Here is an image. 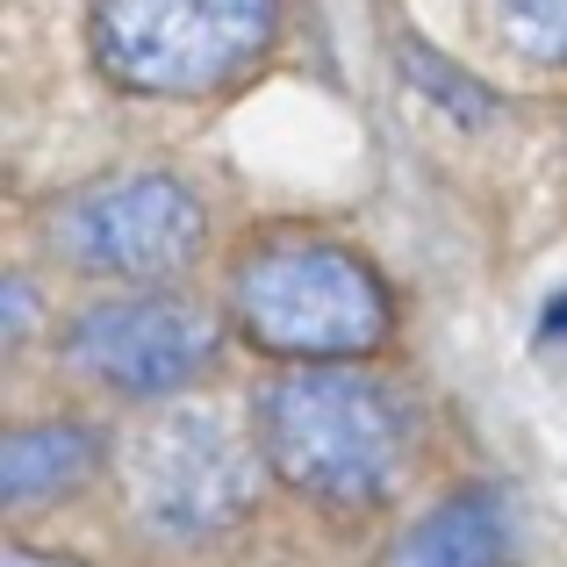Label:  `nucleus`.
Returning <instances> with one entry per match:
<instances>
[{
    "mask_svg": "<svg viewBox=\"0 0 567 567\" xmlns=\"http://www.w3.org/2000/svg\"><path fill=\"white\" fill-rule=\"evenodd\" d=\"M259 460L331 511H374L410 467V416L360 367H288L259 388Z\"/></svg>",
    "mask_w": 567,
    "mask_h": 567,
    "instance_id": "nucleus-1",
    "label": "nucleus"
},
{
    "mask_svg": "<svg viewBox=\"0 0 567 567\" xmlns=\"http://www.w3.org/2000/svg\"><path fill=\"white\" fill-rule=\"evenodd\" d=\"M230 317L288 367H352L388 338V295L367 259L317 237H274L230 274Z\"/></svg>",
    "mask_w": 567,
    "mask_h": 567,
    "instance_id": "nucleus-2",
    "label": "nucleus"
},
{
    "mask_svg": "<svg viewBox=\"0 0 567 567\" xmlns=\"http://www.w3.org/2000/svg\"><path fill=\"white\" fill-rule=\"evenodd\" d=\"M280 0H94V58L130 94H216L266 51Z\"/></svg>",
    "mask_w": 567,
    "mask_h": 567,
    "instance_id": "nucleus-3",
    "label": "nucleus"
},
{
    "mask_svg": "<svg viewBox=\"0 0 567 567\" xmlns=\"http://www.w3.org/2000/svg\"><path fill=\"white\" fill-rule=\"evenodd\" d=\"M115 474H123L130 511L152 532H181V539L245 517L251 482H259L245 439L223 416L181 410V402H152V416L130 424V439L115 445Z\"/></svg>",
    "mask_w": 567,
    "mask_h": 567,
    "instance_id": "nucleus-4",
    "label": "nucleus"
},
{
    "mask_svg": "<svg viewBox=\"0 0 567 567\" xmlns=\"http://www.w3.org/2000/svg\"><path fill=\"white\" fill-rule=\"evenodd\" d=\"M202 245L208 216L173 173H109L51 208V251L101 280H173Z\"/></svg>",
    "mask_w": 567,
    "mask_h": 567,
    "instance_id": "nucleus-5",
    "label": "nucleus"
},
{
    "mask_svg": "<svg viewBox=\"0 0 567 567\" xmlns=\"http://www.w3.org/2000/svg\"><path fill=\"white\" fill-rule=\"evenodd\" d=\"M223 331L202 302L158 288V295H101L72 317L65 331V367L94 381L101 395L123 402H173L194 388L216 360Z\"/></svg>",
    "mask_w": 567,
    "mask_h": 567,
    "instance_id": "nucleus-6",
    "label": "nucleus"
},
{
    "mask_svg": "<svg viewBox=\"0 0 567 567\" xmlns=\"http://www.w3.org/2000/svg\"><path fill=\"white\" fill-rule=\"evenodd\" d=\"M94 460H101L94 431H80V424H22V431L0 439V496H8V511H29V503L86 482Z\"/></svg>",
    "mask_w": 567,
    "mask_h": 567,
    "instance_id": "nucleus-7",
    "label": "nucleus"
},
{
    "mask_svg": "<svg viewBox=\"0 0 567 567\" xmlns=\"http://www.w3.org/2000/svg\"><path fill=\"white\" fill-rule=\"evenodd\" d=\"M388 567H503V517L488 496H453L431 517H416L395 546Z\"/></svg>",
    "mask_w": 567,
    "mask_h": 567,
    "instance_id": "nucleus-8",
    "label": "nucleus"
},
{
    "mask_svg": "<svg viewBox=\"0 0 567 567\" xmlns=\"http://www.w3.org/2000/svg\"><path fill=\"white\" fill-rule=\"evenodd\" d=\"M503 37L539 65H567V0H503Z\"/></svg>",
    "mask_w": 567,
    "mask_h": 567,
    "instance_id": "nucleus-9",
    "label": "nucleus"
},
{
    "mask_svg": "<svg viewBox=\"0 0 567 567\" xmlns=\"http://www.w3.org/2000/svg\"><path fill=\"white\" fill-rule=\"evenodd\" d=\"M546 338H554V346H567V295H560L554 309H546Z\"/></svg>",
    "mask_w": 567,
    "mask_h": 567,
    "instance_id": "nucleus-10",
    "label": "nucleus"
}]
</instances>
